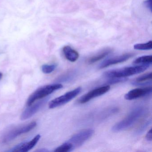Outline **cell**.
I'll return each mask as SVG.
<instances>
[{"label":"cell","mask_w":152,"mask_h":152,"mask_svg":"<svg viewBox=\"0 0 152 152\" xmlns=\"http://www.w3.org/2000/svg\"><path fill=\"white\" fill-rule=\"evenodd\" d=\"M145 112V109L142 107H136L123 120L115 124L112 130L114 132H119L130 128L142 117Z\"/></svg>","instance_id":"cell-1"},{"label":"cell","mask_w":152,"mask_h":152,"mask_svg":"<svg viewBox=\"0 0 152 152\" xmlns=\"http://www.w3.org/2000/svg\"><path fill=\"white\" fill-rule=\"evenodd\" d=\"M150 65L144 64L135 66L124 67L116 70H110L105 72L104 76L107 78H126L128 76L137 74L145 72Z\"/></svg>","instance_id":"cell-2"},{"label":"cell","mask_w":152,"mask_h":152,"mask_svg":"<svg viewBox=\"0 0 152 152\" xmlns=\"http://www.w3.org/2000/svg\"><path fill=\"white\" fill-rule=\"evenodd\" d=\"M63 87V85L59 83L45 85L41 87L36 90L29 96L26 104L28 106L32 105L35 101L45 97L56 91L62 88Z\"/></svg>","instance_id":"cell-3"},{"label":"cell","mask_w":152,"mask_h":152,"mask_svg":"<svg viewBox=\"0 0 152 152\" xmlns=\"http://www.w3.org/2000/svg\"><path fill=\"white\" fill-rule=\"evenodd\" d=\"M37 126V123L34 121L28 124L21 125L18 127L13 128L10 130L6 134H4L2 138V142L3 143H7L12 141L24 133H27L33 129Z\"/></svg>","instance_id":"cell-4"},{"label":"cell","mask_w":152,"mask_h":152,"mask_svg":"<svg viewBox=\"0 0 152 152\" xmlns=\"http://www.w3.org/2000/svg\"><path fill=\"white\" fill-rule=\"evenodd\" d=\"M81 90V87H78L73 90L66 92L60 96L56 98L50 102L49 107L52 109L66 104L77 96L80 93Z\"/></svg>","instance_id":"cell-5"},{"label":"cell","mask_w":152,"mask_h":152,"mask_svg":"<svg viewBox=\"0 0 152 152\" xmlns=\"http://www.w3.org/2000/svg\"><path fill=\"white\" fill-rule=\"evenodd\" d=\"M94 131L92 129H85L74 134L67 141L72 145L74 149L83 145L93 135Z\"/></svg>","instance_id":"cell-6"},{"label":"cell","mask_w":152,"mask_h":152,"mask_svg":"<svg viewBox=\"0 0 152 152\" xmlns=\"http://www.w3.org/2000/svg\"><path fill=\"white\" fill-rule=\"evenodd\" d=\"M110 89V86L107 85L92 90L81 97L79 99V102L80 104H85L95 98L105 94Z\"/></svg>","instance_id":"cell-7"},{"label":"cell","mask_w":152,"mask_h":152,"mask_svg":"<svg viewBox=\"0 0 152 152\" xmlns=\"http://www.w3.org/2000/svg\"><path fill=\"white\" fill-rule=\"evenodd\" d=\"M152 91V88L151 86L134 89L130 91L127 94H125L124 98L126 100H133L149 95L151 94Z\"/></svg>","instance_id":"cell-8"},{"label":"cell","mask_w":152,"mask_h":152,"mask_svg":"<svg viewBox=\"0 0 152 152\" xmlns=\"http://www.w3.org/2000/svg\"><path fill=\"white\" fill-rule=\"evenodd\" d=\"M134 56L132 53H126L121 56H117L112 58H109L103 61L99 66V69H104L113 65L120 64L127 61Z\"/></svg>","instance_id":"cell-9"},{"label":"cell","mask_w":152,"mask_h":152,"mask_svg":"<svg viewBox=\"0 0 152 152\" xmlns=\"http://www.w3.org/2000/svg\"><path fill=\"white\" fill-rule=\"evenodd\" d=\"M48 101L47 99L39 101L34 104L29 106L21 114L20 118L23 121L27 120L34 115Z\"/></svg>","instance_id":"cell-10"},{"label":"cell","mask_w":152,"mask_h":152,"mask_svg":"<svg viewBox=\"0 0 152 152\" xmlns=\"http://www.w3.org/2000/svg\"><path fill=\"white\" fill-rule=\"evenodd\" d=\"M41 138L40 135H37L33 139L27 142H24L17 145L9 150V152H26L33 148L39 142Z\"/></svg>","instance_id":"cell-11"},{"label":"cell","mask_w":152,"mask_h":152,"mask_svg":"<svg viewBox=\"0 0 152 152\" xmlns=\"http://www.w3.org/2000/svg\"><path fill=\"white\" fill-rule=\"evenodd\" d=\"M63 53L66 58L71 62H75L78 59L79 54L69 46H65L63 48Z\"/></svg>","instance_id":"cell-12"},{"label":"cell","mask_w":152,"mask_h":152,"mask_svg":"<svg viewBox=\"0 0 152 152\" xmlns=\"http://www.w3.org/2000/svg\"><path fill=\"white\" fill-rule=\"evenodd\" d=\"M112 51L113 50L111 48H106L103 50L102 51H100L97 54L90 58L88 59V63L89 64H92L96 63L105 57L107 55L110 54Z\"/></svg>","instance_id":"cell-13"},{"label":"cell","mask_w":152,"mask_h":152,"mask_svg":"<svg viewBox=\"0 0 152 152\" xmlns=\"http://www.w3.org/2000/svg\"><path fill=\"white\" fill-rule=\"evenodd\" d=\"M152 62V56H145L140 57L136 58L133 64H148L151 65Z\"/></svg>","instance_id":"cell-14"},{"label":"cell","mask_w":152,"mask_h":152,"mask_svg":"<svg viewBox=\"0 0 152 152\" xmlns=\"http://www.w3.org/2000/svg\"><path fill=\"white\" fill-rule=\"evenodd\" d=\"M74 150L72 145L68 142H65L63 145L59 146L56 148L54 152H69Z\"/></svg>","instance_id":"cell-15"},{"label":"cell","mask_w":152,"mask_h":152,"mask_svg":"<svg viewBox=\"0 0 152 152\" xmlns=\"http://www.w3.org/2000/svg\"><path fill=\"white\" fill-rule=\"evenodd\" d=\"M134 49L137 50H150L152 49V41H149L145 43L137 44L134 46Z\"/></svg>","instance_id":"cell-16"},{"label":"cell","mask_w":152,"mask_h":152,"mask_svg":"<svg viewBox=\"0 0 152 152\" xmlns=\"http://www.w3.org/2000/svg\"><path fill=\"white\" fill-rule=\"evenodd\" d=\"M152 73L150 72L142 75L141 76L137 77L136 79L135 82L140 83L145 82V81H146L147 80H151V79H152Z\"/></svg>","instance_id":"cell-17"},{"label":"cell","mask_w":152,"mask_h":152,"mask_svg":"<svg viewBox=\"0 0 152 152\" xmlns=\"http://www.w3.org/2000/svg\"><path fill=\"white\" fill-rule=\"evenodd\" d=\"M56 67V64H44L42 66V71L45 74H50L53 72Z\"/></svg>","instance_id":"cell-18"},{"label":"cell","mask_w":152,"mask_h":152,"mask_svg":"<svg viewBox=\"0 0 152 152\" xmlns=\"http://www.w3.org/2000/svg\"><path fill=\"white\" fill-rule=\"evenodd\" d=\"M151 123H152V121H151V119L148 120V121H147L145 122L144 123L142 124V126H140V127L139 128L137 131V134H140L142 133V132H144L145 130L147 129V128L151 124Z\"/></svg>","instance_id":"cell-19"},{"label":"cell","mask_w":152,"mask_h":152,"mask_svg":"<svg viewBox=\"0 0 152 152\" xmlns=\"http://www.w3.org/2000/svg\"><path fill=\"white\" fill-rule=\"evenodd\" d=\"M152 0H146L144 2L145 7L148 9L151 12H152Z\"/></svg>","instance_id":"cell-20"},{"label":"cell","mask_w":152,"mask_h":152,"mask_svg":"<svg viewBox=\"0 0 152 152\" xmlns=\"http://www.w3.org/2000/svg\"><path fill=\"white\" fill-rule=\"evenodd\" d=\"M146 139L148 141H152V129H150L149 131H148V133H147L146 135Z\"/></svg>","instance_id":"cell-21"},{"label":"cell","mask_w":152,"mask_h":152,"mask_svg":"<svg viewBox=\"0 0 152 152\" xmlns=\"http://www.w3.org/2000/svg\"><path fill=\"white\" fill-rule=\"evenodd\" d=\"M2 77H3V74L2 73L0 72V80L2 79Z\"/></svg>","instance_id":"cell-22"}]
</instances>
